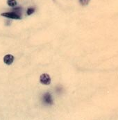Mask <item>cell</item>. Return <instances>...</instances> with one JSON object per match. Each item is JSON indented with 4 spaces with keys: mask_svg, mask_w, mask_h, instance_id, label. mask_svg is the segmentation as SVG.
Returning <instances> with one entry per match:
<instances>
[{
    "mask_svg": "<svg viewBox=\"0 0 118 120\" xmlns=\"http://www.w3.org/2000/svg\"><path fill=\"white\" fill-rule=\"evenodd\" d=\"M40 81L42 84L48 86L51 83V78L49 74H42L40 77Z\"/></svg>",
    "mask_w": 118,
    "mask_h": 120,
    "instance_id": "6da1fadb",
    "label": "cell"
},
{
    "mask_svg": "<svg viewBox=\"0 0 118 120\" xmlns=\"http://www.w3.org/2000/svg\"><path fill=\"white\" fill-rule=\"evenodd\" d=\"M1 15L4 16V17L11 18V19H21L20 15H19L18 14H17L16 13H14V12L4 13H1Z\"/></svg>",
    "mask_w": 118,
    "mask_h": 120,
    "instance_id": "7a4b0ae2",
    "label": "cell"
},
{
    "mask_svg": "<svg viewBox=\"0 0 118 120\" xmlns=\"http://www.w3.org/2000/svg\"><path fill=\"white\" fill-rule=\"evenodd\" d=\"M13 61H14V56L11 54L6 55L4 58V62L6 65H11L13 63Z\"/></svg>",
    "mask_w": 118,
    "mask_h": 120,
    "instance_id": "3957f363",
    "label": "cell"
},
{
    "mask_svg": "<svg viewBox=\"0 0 118 120\" xmlns=\"http://www.w3.org/2000/svg\"><path fill=\"white\" fill-rule=\"evenodd\" d=\"M44 100L48 104H51L52 103V99H51V96L50 94L47 93L45 96H44Z\"/></svg>",
    "mask_w": 118,
    "mask_h": 120,
    "instance_id": "277c9868",
    "label": "cell"
},
{
    "mask_svg": "<svg viewBox=\"0 0 118 120\" xmlns=\"http://www.w3.org/2000/svg\"><path fill=\"white\" fill-rule=\"evenodd\" d=\"M7 4L11 7H14L17 5V1L15 0H8Z\"/></svg>",
    "mask_w": 118,
    "mask_h": 120,
    "instance_id": "5b68a950",
    "label": "cell"
},
{
    "mask_svg": "<svg viewBox=\"0 0 118 120\" xmlns=\"http://www.w3.org/2000/svg\"><path fill=\"white\" fill-rule=\"evenodd\" d=\"M90 1V0H79V2L82 6H87L89 4Z\"/></svg>",
    "mask_w": 118,
    "mask_h": 120,
    "instance_id": "8992f818",
    "label": "cell"
},
{
    "mask_svg": "<svg viewBox=\"0 0 118 120\" xmlns=\"http://www.w3.org/2000/svg\"><path fill=\"white\" fill-rule=\"evenodd\" d=\"M34 11H35V9H34V8H29L28 10H27V15H31L32 13H34Z\"/></svg>",
    "mask_w": 118,
    "mask_h": 120,
    "instance_id": "52a82bcc",
    "label": "cell"
}]
</instances>
